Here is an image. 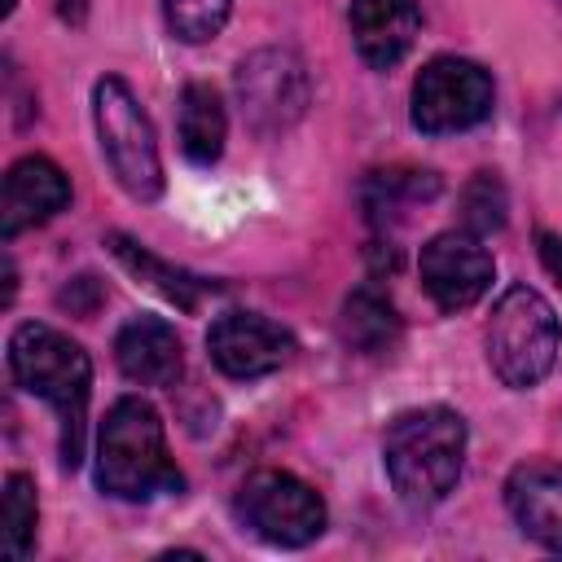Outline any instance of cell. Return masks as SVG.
<instances>
[{
  "label": "cell",
  "mask_w": 562,
  "mask_h": 562,
  "mask_svg": "<svg viewBox=\"0 0 562 562\" xmlns=\"http://www.w3.org/2000/svg\"><path fill=\"white\" fill-rule=\"evenodd\" d=\"M461 224L474 237H483V233H492V228L505 224V184L492 171H479L461 189Z\"/></svg>",
  "instance_id": "21"
},
{
  "label": "cell",
  "mask_w": 562,
  "mask_h": 562,
  "mask_svg": "<svg viewBox=\"0 0 562 562\" xmlns=\"http://www.w3.org/2000/svg\"><path fill=\"white\" fill-rule=\"evenodd\" d=\"M241 527H250L259 540L299 549L312 544L325 531V501L285 470H259L237 487L233 501Z\"/></svg>",
  "instance_id": "6"
},
{
  "label": "cell",
  "mask_w": 562,
  "mask_h": 562,
  "mask_svg": "<svg viewBox=\"0 0 562 562\" xmlns=\"http://www.w3.org/2000/svg\"><path fill=\"white\" fill-rule=\"evenodd\" d=\"M492 114V75L465 57H435L413 79V127L448 136Z\"/></svg>",
  "instance_id": "7"
},
{
  "label": "cell",
  "mask_w": 562,
  "mask_h": 562,
  "mask_svg": "<svg viewBox=\"0 0 562 562\" xmlns=\"http://www.w3.org/2000/svg\"><path fill=\"white\" fill-rule=\"evenodd\" d=\"M110 250H114V259L127 268V272H136L140 281H149L162 299H171L176 307H184V312H193L198 307V281L189 277V272H180V268H167L162 259H154L149 250H140L136 241H127L123 233H110Z\"/></svg>",
  "instance_id": "18"
},
{
  "label": "cell",
  "mask_w": 562,
  "mask_h": 562,
  "mask_svg": "<svg viewBox=\"0 0 562 562\" xmlns=\"http://www.w3.org/2000/svg\"><path fill=\"white\" fill-rule=\"evenodd\" d=\"M382 465L400 501L426 509L439 505L465 465V422L443 404L400 413L382 439Z\"/></svg>",
  "instance_id": "3"
},
{
  "label": "cell",
  "mask_w": 562,
  "mask_h": 562,
  "mask_svg": "<svg viewBox=\"0 0 562 562\" xmlns=\"http://www.w3.org/2000/svg\"><path fill=\"white\" fill-rule=\"evenodd\" d=\"M422 285L426 294L443 307V312H461L470 303H479L492 285V255L474 233H439L422 246L417 259Z\"/></svg>",
  "instance_id": "10"
},
{
  "label": "cell",
  "mask_w": 562,
  "mask_h": 562,
  "mask_svg": "<svg viewBox=\"0 0 562 562\" xmlns=\"http://www.w3.org/2000/svg\"><path fill=\"white\" fill-rule=\"evenodd\" d=\"M338 329H342V342L356 347L360 356H378L386 347H395L400 338V316L391 307L386 294H378L373 285H360L347 294L342 303V316H338Z\"/></svg>",
  "instance_id": "15"
},
{
  "label": "cell",
  "mask_w": 562,
  "mask_h": 562,
  "mask_svg": "<svg viewBox=\"0 0 562 562\" xmlns=\"http://www.w3.org/2000/svg\"><path fill=\"white\" fill-rule=\"evenodd\" d=\"M70 202V180L66 171L44 158V154H26L9 167L4 176V193H0V233L18 237L44 220H53L57 211H66Z\"/></svg>",
  "instance_id": "11"
},
{
  "label": "cell",
  "mask_w": 562,
  "mask_h": 562,
  "mask_svg": "<svg viewBox=\"0 0 562 562\" xmlns=\"http://www.w3.org/2000/svg\"><path fill=\"white\" fill-rule=\"evenodd\" d=\"M9 373L26 395H40L61 422V465L75 470L83 457L88 395H92V360L88 351L40 321H26L9 334Z\"/></svg>",
  "instance_id": "1"
},
{
  "label": "cell",
  "mask_w": 562,
  "mask_h": 562,
  "mask_svg": "<svg viewBox=\"0 0 562 562\" xmlns=\"http://www.w3.org/2000/svg\"><path fill=\"white\" fill-rule=\"evenodd\" d=\"M224 105L215 97V88L206 83H189L180 97V149L189 162L206 167L224 154Z\"/></svg>",
  "instance_id": "16"
},
{
  "label": "cell",
  "mask_w": 562,
  "mask_h": 562,
  "mask_svg": "<svg viewBox=\"0 0 562 562\" xmlns=\"http://www.w3.org/2000/svg\"><path fill=\"white\" fill-rule=\"evenodd\" d=\"M92 119H97L101 154H105L114 180L136 202H154L162 193L158 140H154V127H149L140 101L132 97V88L119 75L97 79V88H92Z\"/></svg>",
  "instance_id": "5"
},
{
  "label": "cell",
  "mask_w": 562,
  "mask_h": 562,
  "mask_svg": "<svg viewBox=\"0 0 562 562\" xmlns=\"http://www.w3.org/2000/svg\"><path fill=\"white\" fill-rule=\"evenodd\" d=\"M114 360L136 386H171L184 369V347L176 329L158 316H132L114 334Z\"/></svg>",
  "instance_id": "14"
},
{
  "label": "cell",
  "mask_w": 562,
  "mask_h": 562,
  "mask_svg": "<svg viewBox=\"0 0 562 562\" xmlns=\"http://www.w3.org/2000/svg\"><path fill=\"white\" fill-rule=\"evenodd\" d=\"M505 505L536 544L562 553V461L518 465L505 483Z\"/></svg>",
  "instance_id": "12"
},
{
  "label": "cell",
  "mask_w": 562,
  "mask_h": 562,
  "mask_svg": "<svg viewBox=\"0 0 562 562\" xmlns=\"http://www.w3.org/2000/svg\"><path fill=\"white\" fill-rule=\"evenodd\" d=\"M0 540H4V558L18 562L31 553L35 544V522H40V501H35V483L26 474H9L4 479V496H0Z\"/></svg>",
  "instance_id": "19"
},
{
  "label": "cell",
  "mask_w": 562,
  "mask_h": 562,
  "mask_svg": "<svg viewBox=\"0 0 562 562\" xmlns=\"http://www.w3.org/2000/svg\"><path fill=\"white\" fill-rule=\"evenodd\" d=\"M347 22H351L356 53L373 70H386L413 48L422 31V4L417 0H351Z\"/></svg>",
  "instance_id": "13"
},
{
  "label": "cell",
  "mask_w": 562,
  "mask_h": 562,
  "mask_svg": "<svg viewBox=\"0 0 562 562\" xmlns=\"http://www.w3.org/2000/svg\"><path fill=\"white\" fill-rule=\"evenodd\" d=\"M233 0H162L167 31L184 44H206L224 31Z\"/></svg>",
  "instance_id": "20"
},
{
  "label": "cell",
  "mask_w": 562,
  "mask_h": 562,
  "mask_svg": "<svg viewBox=\"0 0 562 562\" xmlns=\"http://www.w3.org/2000/svg\"><path fill=\"white\" fill-rule=\"evenodd\" d=\"M439 193L435 171H373L364 184V211L373 224H391L400 215V206L426 202Z\"/></svg>",
  "instance_id": "17"
},
{
  "label": "cell",
  "mask_w": 562,
  "mask_h": 562,
  "mask_svg": "<svg viewBox=\"0 0 562 562\" xmlns=\"http://www.w3.org/2000/svg\"><path fill=\"white\" fill-rule=\"evenodd\" d=\"M558 338L562 329L549 299L531 285H509L487 321V364L505 386L527 391L553 369Z\"/></svg>",
  "instance_id": "4"
},
{
  "label": "cell",
  "mask_w": 562,
  "mask_h": 562,
  "mask_svg": "<svg viewBox=\"0 0 562 562\" xmlns=\"http://www.w3.org/2000/svg\"><path fill=\"white\" fill-rule=\"evenodd\" d=\"M97 483L114 501H154L184 487L167 452L162 417L149 400L123 395L110 404L97 435Z\"/></svg>",
  "instance_id": "2"
},
{
  "label": "cell",
  "mask_w": 562,
  "mask_h": 562,
  "mask_svg": "<svg viewBox=\"0 0 562 562\" xmlns=\"http://www.w3.org/2000/svg\"><path fill=\"white\" fill-rule=\"evenodd\" d=\"M540 259H544L549 277L562 285V237H553V233H540Z\"/></svg>",
  "instance_id": "22"
},
{
  "label": "cell",
  "mask_w": 562,
  "mask_h": 562,
  "mask_svg": "<svg viewBox=\"0 0 562 562\" xmlns=\"http://www.w3.org/2000/svg\"><path fill=\"white\" fill-rule=\"evenodd\" d=\"M206 351H211L215 369L228 378H263V373H277L281 364H290L294 338H290V329H281L277 321H268L259 312H224L206 329Z\"/></svg>",
  "instance_id": "9"
},
{
  "label": "cell",
  "mask_w": 562,
  "mask_h": 562,
  "mask_svg": "<svg viewBox=\"0 0 562 562\" xmlns=\"http://www.w3.org/2000/svg\"><path fill=\"white\" fill-rule=\"evenodd\" d=\"M241 119L255 132L290 127L307 105V70L290 48H259L237 66Z\"/></svg>",
  "instance_id": "8"
}]
</instances>
